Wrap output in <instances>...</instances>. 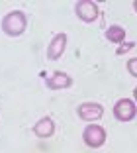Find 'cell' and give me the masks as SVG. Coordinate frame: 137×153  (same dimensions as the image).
Masks as SVG:
<instances>
[{
	"label": "cell",
	"instance_id": "cell-8",
	"mask_svg": "<svg viewBox=\"0 0 137 153\" xmlns=\"http://www.w3.org/2000/svg\"><path fill=\"white\" fill-rule=\"evenodd\" d=\"M71 85H73V79L67 73H61V71L53 73V76L47 79V86L51 90H63V88H69Z\"/></svg>",
	"mask_w": 137,
	"mask_h": 153
},
{
	"label": "cell",
	"instance_id": "cell-9",
	"mask_svg": "<svg viewBox=\"0 0 137 153\" xmlns=\"http://www.w3.org/2000/svg\"><path fill=\"white\" fill-rule=\"evenodd\" d=\"M125 37V30L121 26H112L106 30V39H110L112 43H121Z\"/></svg>",
	"mask_w": 137,
	"mask_h": 153
},
{
	"label": "cell",
	"instance_id": "cell-3",
	"mask_svg": "<svg viewBox=\"0 0 137 153\" xmlns=\"http://www.w3.org/2000/svg\"><path fill=\"white\" fill-rule=\"evenodd\" d=\"M75 14L82 20V22L90 24V22H94V20H98L100 10H98L96 2H92V0H80V2H76V6H75Z\"/></svg>",
	"mask_w": 137,
	"mask_h": 153
},
{
	"label": "cell",
	"instance_id": "cell-1",
	"mask_svg": "<svg viewBox=\"0 0 137 153\" xmlns=\"http://www.w3.org/2000/svg\"><path fill=\"white\" fill-rule=\"evenodd\" d=\"M26 26H27V18H26V14H24L22 10H14V12L6 14L4 18H2V30H4V33L10 36V37L22 36Z\"/></svg>",
	"mask_w": 137,
	"mask_h": 153
},
{
	"label": "cell",
	"instance_id": "cell-12",
	"mask_svg": "<svg viewBox=\"0 0 137 153\" xmlns=\"http://www.w3.org/2000/svg\"><path fill=\"white\" fill-rule=\"evenodd\" d=\"M133 10H135V12H137V0H135V2H133Z\"/></svg>",
	"mask_w": 137,
	"mask_h": 153
},
{
	"label": "cell",
	"instance_id": "cell-6",
	"mask_svg": "<svg viewBox=\"0 0 137 153\" xmlns=\"http://www.w3.org/2000/svg\"><path fill=\"white\" fill-rule=\"evenodd\" d=\"M65 47H67V33H57V36H53V39H51V43H49V47H47V59H51V61L59 59L65 53Z\"/></svg>",
	"mask_w": 137,
	"mask_h": 153
},
{
	"label": "cell",
	"instance_id": "cell-11",
	"mask_svg": "<svg viewBox=\"0 0 137 153\" xmlns=\"http://www.w3.org/2000/svg\"><path fill=\"white\" fill-rule=\"evenodd\" d=\"M127 71H129V75L137 76V59H129L127 61Z\"/></svg>",
	"mask_w": 137,
	"mask_h": 153
},
{
	"label": "cell",
	"instance_id": "cell-10",
	"mask_svg": "<svg viewBox=\"0 0 137 153\" xmlns=\"http://www.w3.org/2000/svg\"><path fill=\"white\" fill-rule=\"evenodd\" d=\"M133 47H135V43H133V41H127L125 45H119L118 49H116V53H118V55H124V53H127L129 49H133Z\"/></svg>",
	"mask_w": 137,
	"mask_h": 153
},
{
	"label": "cell",
	"instance_id": "cell-5",
	"mask_svg": "<svg viewBox=\"0 0 137 153\" xmlns=\"http://www.w3.org/2000/svg\"><path fill=\"white\" fill-rule=\"evenodd\" d=\"M78 116L82 118L84 122H96L102 118V114H104V108H102L98 102H82L78 106Z\"/></svg>",
	"mask_w": 137,
	"mask_h": 153
},
{
	"label": "cell",
	"instance_id": "cell-2",
	"mask_svg": "<svg viewBox=\"0 0 137 153\" xmlns=\"http://www.w3.org/2000/svg\"><path fill=\"white\" fill-rule=\"evenodd\" d=\"M82 140L84 143L88 145V147L96 149V147H102L104 141H106V130L98 124H90L86 130L82 131Z\"/></svg>",
	"mask_w": 137,
	"mask_h": 153
},
{
	"label": "cell",
	"instance_id": "cell-7",
	"mask_svg": "<svg viewBox=\"0 0 137 153\" xmlns=\"http://www.w3.org/2000/svg\"><path fill=\"white\" fill-rule=\"evenodd\" d=\"M55 131V122L51 120L49 116L41 118L39 122H36V126H33V134L37 135V137H41V140H45V137H51Z\"/></svg>",
	"mask_w": 137,
	"mask_h": 153
},
{
	"label": "cell",
	"instance_id": "cell-4",
	"mask_svg": "<svg viewBox=\"0 0 137 153\" xmlns=\"http://www.w3.org/2000/svg\"><path fill=\"white\" fill-rule=\"evenodd\" d=\"M135 114H137V106H135V102H133V100L121 98V100H118V102H116V106H114V116L118 118L119 122H129V120H133V118H135Z\"/></svg>",
	"mask_w": 137,
	"mask_h": 153
},
{
	"label": "cell",
	"instance_id": "cell-13",
	"mask_svg": "<svg viewBox=\"0 0 137 153\" xmlns=\"http://www.w3.org/2000/svg\"><path fill=\"white\" fill-rule=\"evenodd\" d=\"M133 96H135V100H137V88H135V90H133Z\"/></svg>",
	"mask_w": 137,
	"mask_h": 153
}]
</instances>
